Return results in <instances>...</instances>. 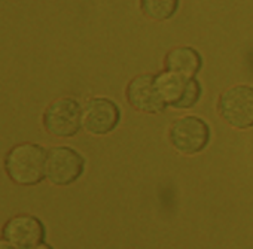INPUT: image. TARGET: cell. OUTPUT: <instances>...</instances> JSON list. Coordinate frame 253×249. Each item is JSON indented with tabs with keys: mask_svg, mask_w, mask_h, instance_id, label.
<instances>
[{
	"mask_svg": "<svg viewBox=\"0 0 253 249\" xmlns=\"http://www.w3.org/2000/svg\"><path fill=\"white\" fill-rule=\"evenodd\" d=\"M46 154L48 151L38 144L15 145L5 157V172L14 184L35 187L46 178Z\"/></svg>",
	"mask_w": 253,
	"mask_h": 249,
	"instance_id": "cell-1",
	"label": "cell"
},
{
	"mask_svg": "<svg viewBox=\"0 0 253 249\" xmlns=\"http://www.w3.org/2000/svg\"><path fill=\"white\" fill-rule=\"evenodd\" d=\"M42 124L52 136L73 138L82 127V107L72 97H60L48 104Z\"/></svg>",
	"mask_w": 253,
	"mask_h": 249,
	"instance_id": "cell-2",
	"label": "cell"
},
{
	"mask_svg": "<svg viewBox=\"0 0 253 249\" xmlns=\"http://www.w3.org/2000/svg\"><path fill=\"white\" fill-rule=\"evenodd\" d=\"M220 116L234 129L253 127V87L238 84L225 90L217 103Z\"/></svg>",
	"mask_w": 253,
	"mask_h": 249,
	"instance_id": "cell-3",
	"label": "cell"
},
{
	"mask_svg": "<svg viewBox=\"0 0 253 249\" xmlns=\"http://www.w3.org/2000/svg\"><path fill=\"white\" fill-rule=\"evenodd\" d=\"M155 85L164 104L176 109L192 107L201 96V87L197 79L169 70L155 76Z\"/></svg>",
	"mask_w": 253,
	"mask_h": 249,
	"instance_id": "cell-4",
	"label": "cell"
},
{
	"mask_svg": "<svg viewBox=\"0 0 253 249\" xmlns=\"http://www.w3.org/2000/svg\"><path fill=\"white\" fill-rule=\"evenodd\" d=\"M169 135L174 149L185 155L201 152L210 141V129L207 122L194 115L176 119L171 124Z\"/></svg>",
	"mask_w": 253,
	"mask_h": 249,
	"instance_id": "cell-5",
	"label": "cell"
},
{
	"mask_svg": "<svg viewBox=\"0 0 253 249\" xmlns=\"http://www.w3.org/2000/svg\"><path fill=\"white\" fill-rule=\"evenodd\" d=\"M85 169L84 157L69 147H54L46 154V179L57 187L76 182Z\"/></svg>",
	"mask_w": 253,
	"mask_h": 249,
	"instance_id": "cell-6",
	"label": "cell"
},
{
	"mask_svg": "<svg viewBox=\"0 0 253 249\" xmlns=\"http://www.w3.org/2000/svg\"><path fill=\"white\" fill-rule=\"evenodd\" d=\"M119 119V107L115 101L104 97H92L82 107V127L94 136H104L113 132Z\"/></svg>",
	"mask_w": 253,
	"mask_h": 249,
	"instance_id": "cell-7",
	"label": "cell"
},
{
	"mask_svg": "<svg viewBox=\"0 0 253 249\" xmlns=\"http://www.w3.org/2000/svg\"><path fill=\"white\" fill-rule=\"evenodd\" d=\"M45 225L35 215H15L9 218L2 230L3 239L18 249H29L45 240Z\"/></svg>",
	"mask_w": 253,
	"mask_h": 249,
	"instance_id": "cell-8",
	"label": "cell"
},
{
	"mask_svg": "<svg viewBox=\"0 0 253 249\" xmlns=\"http://www.w3.org/2000/svg\"><path fill=\"white\" fill-rule=\"evenodd\" d=\"M125 96L134 109L146 113H158L166 109L155 85V75L146 73L133 78L126 85Z\"/></svg>",
	"mask_w": 253,
	"mask_h": 249,
	"instance_id": "cell-9",
	"label": "cell"
},
{
	"mask_svg": "<svg viewBox=\"0 0 253 249\" xmlns=\"http://www.w3.org/2000/svg\"><path fill=\"white\" fill-rule=\"evenodd\" d=\"M201 64V55L191 47H177L166 55V69L188 78H194L200 72Z\"/></svg>",
	"mask_w": 253,
	"mask_h": 249,
	"instance_id": "cell-10",
	"label": "cell"
},
{
	"mask_svg": "<svg viewBox=\"0 0 253 249\" xmlns=\"http://www.w3.org/2000/svg\"><path fill=\"white\" fill-rule=\"evenodd\" d=\"M179 8V0H142V11L155 21L171 18Z\"/></svg>",
	"mask_w": 253,
	"mask_h": 249,
	"instance_id": "cell-11",
	"label": "cell"
},
{
	"mask_svg": "<svg viewBox=\"0 0 253 249\" xmlns=\"http://www.w3.org/2000/svg\"><path fill=\"white\" fill-rule=\"evenodd\" d=\"M0 249H18L12 243H9L6 239H0Z\"/></svg>",
	"mask_w": 253,
	"mask_h": 249,
	"instance_id": "cell-12",
	"label": "cell"
},
{
	"mask_svg": "<svg viewBox=\"0 0 253 249\" xmlns=\"http://www.w3.org/2000/svg\"><path fill=\"white\" fill-rule=\"evenodd\" d=\"M29 249H54L51 245H48V243H45V242H42V243H39V245H36V246H32V248H29Z\"/></svg>",
	"mask_w": 253,
	"mask_h": 249,
	"instance_id": "cell-13",
	"label": "cell"
}]
</instances>
